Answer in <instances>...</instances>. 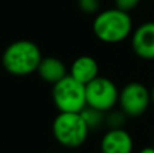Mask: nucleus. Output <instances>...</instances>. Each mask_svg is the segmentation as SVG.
I'll list each match as a JSON object with an SVG mask.
<instances>
[{
  "label": "nucleus",
  "instance_id": "5",
  "mask_svg": "<svg viewBox=\"0 0 154 153\" xmlns=\"http://www.w3.org/2000/svg\"><path fill=\"white\" fill-rule=\"evenodd\" d=\"M85 98L87 106L107 113L118 105L119 89L108 77L97 76L85 86Z\"/></svg>",
  "mask_w": 154,
  "mask_h": 153
},
{
  "label": "nucleus",
  "instance_id": "13",
  "mask_svg": "<svg viewBox=\"0 0 154 153\" xmlns=\"http://www.w3.org/2000/svg\"><path fill=\"white\" fill-rule=\"evenodd\" d=\"M79 8L87 15H93L97 14L100 10V0H77Z\"/></svg>",
  "mask_w": 154,
  "mask_h": 153
},
{
  "label": "nucleus",
  "instance_id": "10",
  "mask_svg": "<svg viewBox=\"0 0 154 153\" xmlns=\"http://www.w3.org/2000/svg\"><path fill=\"white\" fill-rule=\"evenodd\" d=\"M37 73L43 81L50 84L58 83L65 76L69 75L65 62L57 57H42L39 65H38Z\"/></svg>",
  "mask_w": 154,
  "mask_h": 153
},
{
  "label": "nucleus",
  "instance_id": "9",
  "mask_svg": "<svg viewBox=\"0 0 154 153\" xmlns=\"http://www.w3.org/2000/svg\"><path fill=\"white\" fill-rule=\"evenodd\" d=\"M69 75L81 84L87 86L99 76V64L91 56H80L72 62L69 68Z\"/></svg>",
  "mask_w": 154,
  "mask_h": 153
},
{
  "label": "nucleus",
  "instance_id": "16",
  "mask_svg": "<svg viewBox=\"0 0 154 153\" xmlns=\"http://www.w3.org/2000/svg\"><path fill=\"white\" fill-rule=\"evenodd\" d=\"M150 94H152V102L154 103V87L152 88V91H150Z\"/></svg>",
  "mask_w": 154,
  "mask_h": 153
},
{
  "label": "nucleus",
  "instance_id": "14",
  "mask_svg": "<svg viewBox=\"0 0 154 153\" xmlns=\"http://www.w3.org/2000/svg\"><path fill=\"white\" fill-rule=\"evenodd\" d=\"M114 2H115V7L116 8L126 11V12H130V11L135 10L138 7L141 0H114Z\"/></svg>",
  "mask_w": 154,
  "mask_h": 153
},
{
  "label": "nucleus",
  "instance_id": "15",
  "mask_svg": "<svg viewBox=\"0 0 154 153\" xmlns=\"http://www.w3.org/2000/svg\"><path fill=\"white\" fill-rule=\"evenodd\" d=\"M139 153H154V146H147L139 151Z\"/></svg>",
  "mask_w": 154,
  "mask_h": 153
},
{
  "label": "nucleus",
  "instance_id": "1",
  "mask_svg": "<svg viewBox=\"0 0 154 153\" xmlns=\"http://www.w3.org/2000/svg\"><path fill=\"white\" fill-rule=\"evenodd\" d=\"M42 52L35 42L19 39L10 43L2 56L3 68L12 76H27L37 72Z\"/></svg>",
  "mask_w": 154,
  "mask_h": 153
},
{
  "label": "nucleus",
  "instance_id": "6",
  "mask_svg": "<svg viewBox=\"0 0 154 153\" xmlns=\"http://www.w3.org/2000/svg\"><path fill=\"white\" fill-rule=\"evenodd\" d=\"M118 103L120 110L127 117H139L149 108V105L152 103V94L145 84L131 81L119 91Z\"/></svg>",
  "mask_w": 154,
  "mask_h": 153
},
{
  "label": "nucleus",
  "instance_id": "17",
  "mask_svg": "<svg viewBox=\"0 0 154 153\" xmlns=\"http://www.w3.org/2000/svg\"><path fill=\"white\" fill-rule=\"evenodd\" d=\"M153 146H154V142H153Z\"/></svg>",
  "mask_w": 154,
  "mask_h": 153
},
{
  "label": "nucleus",
  "instance_id": "12",
  "mask_svg": "<svg viewBox=\"0 0 154 153\" xmlns=\"http://www.w3.org/2000/svg\"><path fill=\"white\" fill-rule=\"evenodd\" d=\"M112 110L106 113V126L108 129H123L127 115L122 110L119 111H112Z\"/></svg>",
  "mask_w": 154,
  "mask_h": 153
},
{
  "label": "nucleus",
  "instance_id": "2",
  "mask_svg": "<svg viewBox=\"0 0 154 153\" xmlns=\"http://www.w3.org/2000/svg\"><path fill=\"white\" fill-rule=\"evenodd\" d=\"M93 34L106 43H119L133 34V19L130 12L119 8H109L97 12L92 24Z\"/></svg>",
  "mask_w": 154,
  "mask_h": 153
},
{
  "label": "nucleus",
  "instance_id": "4",
  "mask_svg": "<svg viewBox=\"0 0 154 153\" xmlns=\"http://www.w3.org/2000/svg\"><path fill=\"white\" fill-rule=\"evenodd\" d=\"M51 98L60 113H80L87 106L85 86L70 75L53 84Z\"/></svg>",
  "mask_w": 154,
  "mask_h": 153
},
{
  "label": "nucleus",
  "instance_id": "3",
  "mask_svg": "<svg viewBox=\"0 0 154 153\" xmlns=\"http://www.w3.org/2000/svg\"><path fill=\"white\" fill-rule=\"evenodd\" d=\"M53 136L65 148H79L87 141L89 127L80 113H60L53 121Z\"/></svg>",
  "mask_w": 154,
  "mask_h": 153
},
{
  "label": "nucleus",
  "instance_id": "7",
  "mask_svg": "<svg viewBox=\"0 0 154 153\" xmlns=\"http://www.w3.org/2000/svg\"><path fill=\"white\" fill-rule=\"evenodd\" d=\"M131 48L142 60H154V22H145L131 34Z\"/></svg>",
  "mask_w": 154,
  "mask_h": 153
},
{
  "label": "nucleus",
  "instance_id": "11",
  "mask_svg": "<svg viewBox=\"0 0 154 153\" xmlns=\"http://www.w3.org/2000/svg\"><path fill=\"white\" fill-rule=\"evenodd\" d=\"M80 114L82 115L87 126L89 127V130H95L101 127L103 125H106V113L100 111L97 108H93L91 106H85Z\"/></svg>",
  "mask_w": 154,
  "mask_h": 153
},
{
  "label": "nucleus",
  "instance_id": "8",
  "mask_svg": "<svg viewBox=\"0 0 154 153\" xmlns=\"http://www.w3.org/2000/svg\"><path fill=\"white\" fill-rule=\"evenodd\" d=\"M133 137L125 129H108L100 142L101 153H133Z\"/></svg>",
  "mask_w": 154,
  "mask_h": 153
}]
</instances>
